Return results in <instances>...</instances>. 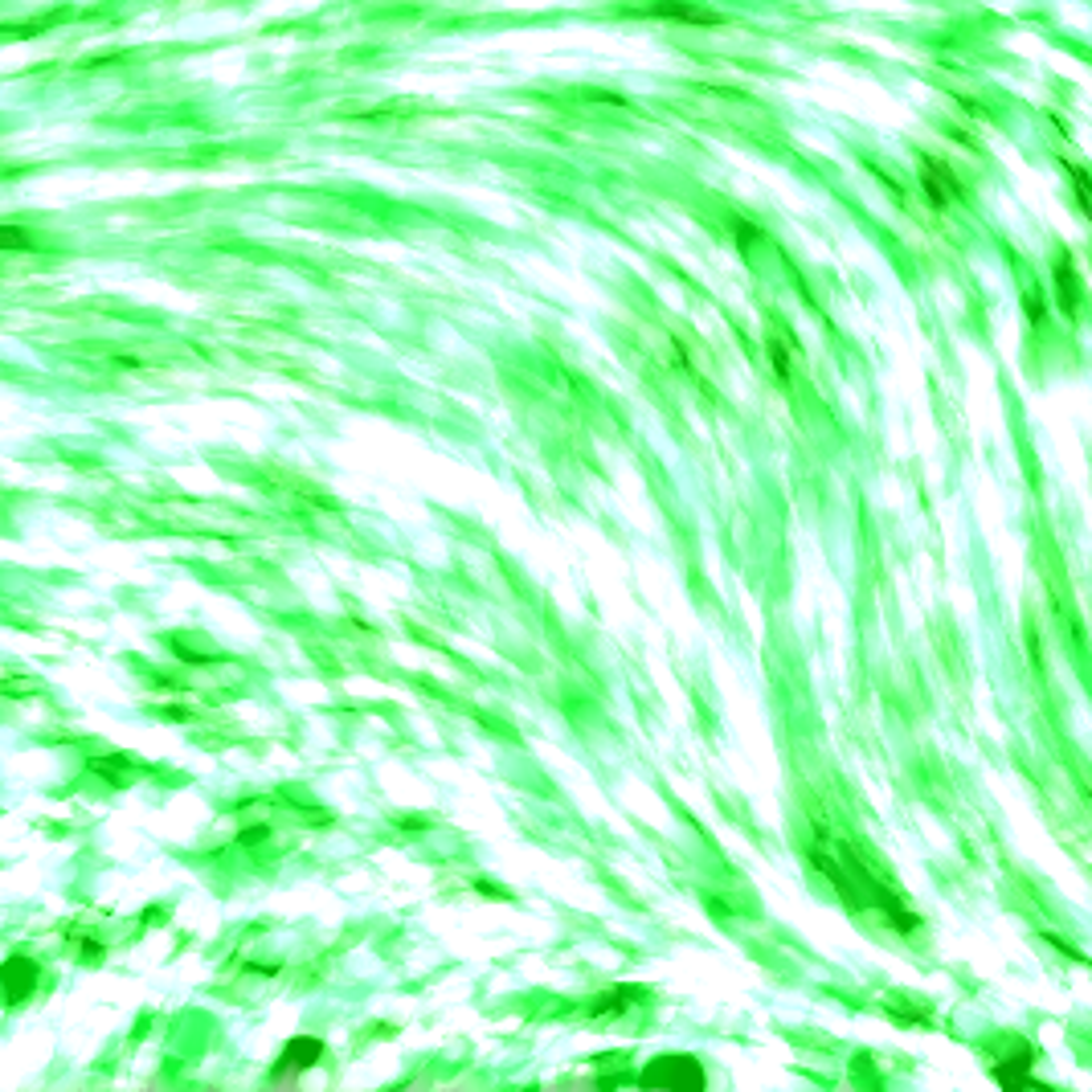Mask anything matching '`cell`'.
<instances>
[{"instance_id":"6da1fadb","label":"cell","mask_w":1092,"mask_h":1092,"mask_svg":"<svg viewBox=\"0 0 1092 1092\" xmlns=\"http://www.w3.org/2000/svg\"><path fill=\"white\" fill-rule=\"evenodd\" d=\"M643 1088H680V1092H700L704 1088V1068L692 1056H663L651 1068L639 1072Z\"/></svg>"},{"instance_id":"7a4b0ae2","label":"cell","mask_w":1092,"mask_h":1092,"mask_svg":"<svg viewBox=\"0 0 1092 1092\" xmlns=\"http://www.w3.org/2000/svg\"><path fill=\"white\" fill-rule=\"evenodd\" d=\"M320 1060H324V1040H316V1036H295V1040L283 1048V1056H279L270 1080H275V1084H295L299 1072L316 1068Z\"/></svg>"},{"instance_id":"3957f363","label":"cell","mask_w":1092,"mask_h":1092,"mask_svg":"<svg viewBox=\"0 0 1092 1092\" xmlns=\"http://www.w3.org/2000/svg\"><path fill=\"white\" fill-rule=\"evenodd\" d=\"M921 189H925L933 209H949V201H965V185L953 176V168L945 160H933V156L921 160Z\"/></svg>"},{"instance_id":"277c9868","label":"cell","mask_w":1092,"mask_h":1092,"mask_svg":"<svg viewBox=\"0 0 1092 1092\" xmlns=\"http://www.w3.org/2000/svg\"><path fill=\"white\" fill-rule=\"evenodd\" d=\"M651 17L659 21H676V25H696V29H720L724 25V13L700 5V0H651L647 5Z\"/></svg>"},{"instance_id":"5b68a950","label":"cell","mask_w":1092,"mask_h":1092,"mask_svg":"<svg viewBox=\"0 0 1092 1092\" xmlns=\"http://www.w3.org/2000/svg\"><path fill=\"white\" fill-rule=\"evenodd\" d=\"M1031 1064H1036V1052L1015 1048L1003 1064H994V1080L1007 1084V1088H1040V1092H1048V1084H1040L1036 1076H1031Z\"/></svg>"},{"instance_id":"8992f818","label":"cell","mask_w":1092,"mask_h":1092,"mask_svg":"<svg viewBox=\"0 0 1092 1092\" xmlns=\"http://www.w3.org/2000/svg\"><path fill=\"white\" fill-rule=\"evenodd\" d=\"M33 986H37V965L29 957H9L0 965V994L9 1003H21L25 994H33Z\"/></svg>"},{"instance_id":"52a82bcc","label":"cell","mask_w":1092,"mask_h":1092,"mask_svg":"<svg viewBox=\"0 0 1092 1092\" xmlns=\"http://www.w3.org/2000/svg\"><path fill=\"white\" fill-rule=\"evenodd\" d=\"M647 998V990L643 986H630V982H622V986H610V990H601L593 1003H589V1019H618V1015H626L634 1003H643Z\"/></svg>"},{"instance_id":"ba28073f","label":"cell","mask_w":1092,"mask_h":1092,"mask_svg":"<svg viewBox=\"0 0 1092 1092\" xmlns=\"http://www.w3.org/2000/svg\"><path fill=\"white\" fill-rule=\"evenodd\" d=\"M1052 283H1056V303H1060V312H1064V316H1076V308H1080V275H1076V266H1072L1068 254L1056 258Z\"/></svg>"},{"instance_id":"9c48e42d","label":"cell","mask_w":1092,"mask_h":1092,"mask_svg":"<svg viewBox=\"0 0 1092 1092\" xmlns=\"http://www.w3.org/2000/svg\"><path fill=\"white\" fill-rule=\"evenodd\" d=\"M765 352H769V364H773V377H777L781 385H790V381H794V360H790V348H785L777 336H769V340H765Z\"/></svg>"},{"instance_id":"30bf717a","label":"cell","mask_w":1092,"mask_h":1092,"mask_svg":"<svg viewBox=\"0 0 1092 1092\" xmlns=\"http://www.w3.org/2000/svg\"><path fill=\"white\" fill-rule=\"evenodd\" d=\"M37 246V237L21 225H0V254H25Z\"/></svg>"},{"instance_id":"8fae6325","label":"cell","mask_w":1092,"mask_h":1092,"mask_svg":"<svg viewBox=\"0 0 1092 1092\" xmlns=\"http://www.w3.org/2000/svg\"><path fill=\"white\" fill-rule=\"evenodd\" d=\"M728 229H733V241H737L741 250H753L757 241H765V229L753 225V221H745V217H733V221H728Z\"/></svg>"},{"instance_id":"7c38bea8","label":"cell","mask_w":1092,"mask_h":1092,"mask_svg":"<svg viewBox=\"0 0 1092 1092\" xmlns=\"http://www.w3.org/2000/svg\"><path fill=\"white\" fill-rule=\"evenodd\" d=\"M1023 312H1027V324H1031V328H1044V320H1048V303H1044V295H1040L1036 287L1023 295Z\"/></svg>"},{"instance_id":"4fadbf2b","label":"cell","mask_w":1092,"mask_h":1092,"mask_svg":"<svg viewBox=\"0 0 1092 1092\" xmlns=\"http://www.w3.org/2000/svg\"><path fill=\"white\" fill-rule=\"evenodd\" d=\"M1068 176H1072V189H1076V205L1088 213V172L1080 164H1068Z\"/></svg>"},{"instance_id":"5bb4252c","label":"cell","mask_w":1092,"mask_h":1092,"mask_svg":"<svg viewBox=\"0 0 1092 1092\" xmlns=\"http://www.w3.org/2000/svg\"><path fill=\"white\" fill-rule=\"evenodd\" d=\"M270 839V827L266 823H254V827H241L237 831V843L241 847H258V843H266Z\"/></svg>"}]
</instances>
